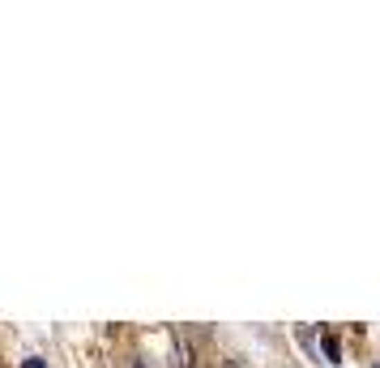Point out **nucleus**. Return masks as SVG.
Here are the masks:
<instances>
[{
	"instance_id": "obj_1",
	"label": "nucleus",
	"mask_w": 380,
	"mask_h": 368,
	"mask_svg": "<svg viewBox=\"0 0 380 368\" xmlns=\"http://www.w3.org/2000/svg\"><path fill=\"white\" fill-rule=\"evenodd\" d=\"M320 347H325V360H329V364H342V342H338V334H320Z\"/></svg>"
},
{
	"instance_id": "obj_2",
	"label": "nucleus",
	"mask_w": 380,
	"mask_h": 368,
	"mask_svg": "<svg viewBox=\"0 0 380 368\" xmlns=\"http://www.w3.org/2000/svg\"><path fill=\"white\" fill-rule=\"evenodd\" d=\"M21 368H43V360H26V364H21Z\"/></svg>"
}]
</instances>
